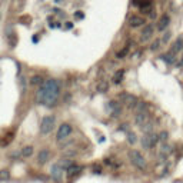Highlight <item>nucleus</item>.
<instances>
[{
  "mask_svg": "<svg viewBox=\"0 0 183 183\" xmlns=\"http://www.w3.org/2000/svg\"><path fill=\"white\" fill-rule=\"evenodd\" d=\"M168 137H169L168 132H160V133H159V142L166 143V142H168Z\"/></svg>",
  "mask_w": 183,
  "mask_h": 183,
  "instance_id": "29",
  "label": "nucleus"
},
{
  "mask_svg": "<svg viewBox=\"0 0 183 183\" xmlns=\"http://www.w3.org/2000/svg\"><path fill=\"white\" fill-rule=\"evenodd\" d=\"M19 83H20V90H22V93H24V90H26V82H24V79H20L19 80Z\"/></svg>",
  "mask_w": 183,
  "mask_h": 183,
  "instance_id": "32",
  "label": "nucleus"
},
{
  "mask_svg": "<svg viewBox=\"0 0 183 183\" xmlns=\"http://www.w3.org/2000/svg\"><path fill=\"white\" fill-rule=\"evenodd\" d=\"M30 85L32 86H40V85H43V77H41L40 75H34L30 77Z\"/></svg>",
  "mask_w": 183,
  "mask_h": 183,
  "instance_id": "20",
  "label": "nucleus"
},
{
  "mask_svg": "<svg viewBox=\"0 0 183 183\" xmlns=\"http://www.w3.org/2000/svg\"><path fill=\"white\" fill-rule=\"evenodd\" d=\"M147 109H149V105L146 102H137L136 106L133 107V110H135V113H142V112H147Z\"/></svg>",
  "mask_w": 183,
  "mask_h": 183,
  "instance_id": "17",
  "label": "nucleus"
},
{
  "mask_svg": "<svg viewBox=\"0 0 183 183\" xmlns=\"http://www.w3.org/2000/svg\"><path fill=\"white\" fill-rule=\"evenodd\" d=\"M73 27V23L72 22H66V29H72Z\"/></svg>",
  "mask_w": 183,
  "mask_h": 183,
  "instance_id": "35",
  "label": "nucleus"
},
{
  "mask_svg": "<svg viewBox=\"0 0 183 183\" xmlns=\"http://www.w3.org/2000/svg\"><path fill=\"white\" fill-rule=\"evenodd\" d=\"M120 102L123 103V105H126L129 109H133L136 106V103H137V97L135 96V94H130V93H122L119 96Z\"/></svg>",
  "mask_w": 183,
  "mask_h": 183,
  "instance_id": "7",
  "label": "nucleus"
},
{
  "mask_svg": "<svg viewBox=\"0 0 183 183\" xmlns=\"http://www.w3.org/2000/svg\"><path fill=\"white\" fill-rule=\"evenodd\" d=\"M150 120V115L149 112H142V113H136V117H135V123L136 126L142 127L145 123H147Z\"/></svg>",
  "mask_w": 183,
  "mask_h": 183,
  "instance_id": "11",
  "label": "nucleus"
},
{
  "mask_svg": "<svg viewBox=\"0 0 183 183\" xmlns=\"http://www.w3.org/2000/svg\"><path fill=\"white\" fill-rule=\"evenodd\" d=\"M176 57H177V53L172 52V50H169L168 53H164V54H162V59H163V60H164V62H166L168 64L175 63Z\"/></svg>",
  "mask_w": 183,
  "mask_h": 183,
  "instance_id": "15",
  "label": "nucleus"
},
{
  "mask_svg": "<svg viewBox=\"0 0 183 183\" xmlns=\"http://www.w3.org/2000/svg\"><path fill=\"white\" fill-rule=\"evenodd\" d=\"M170 36H172V33H170V32H166V33L163 34V37L160 39V40H162V45H166V43L169 41V39H170Z\"/></svg>",
  "mask_w": 183,
  "mask_h": 183,
  "instance_id": "30",
  "label": "nucleus"
},
{
  "mask_svg": "<svg viewBox=\"0 0 183 183\" xmlns=\"http://www.w3.org/2000/svg\"><path fill=\"white\" fill-rule=\"evenodd\" d=\"M129 159H130V163L133 164L135 168H137L139 170H146L147 162H146L145 156H143L140 152H137V150H130V152H129Z\"/></svg>",
  "mask_w": 183,
  "mask_h": 183,
  "instance_id": "2",
  "label": "nucleus"
},
{
  "mask_svg": "<svg viewBox=\"0 0 183 183\" xmlns=\"http://www.w3.org/2000/svg\"><path fill=\"white\" fill-rule=\"evenodd\" d=\"M9 177H10V172H9L7 169L0 170V180H7Z\"/></svg>",
  "mask_w": 183,
  "mask_h": 183,
  "instance_id": "27",
  "label": "nucleus"
},
{
  "mask_svg": "<svg viewBox=\"0 0 183 183\" xmlns=\"http://www.w3.org/2000/svg\"><path fill=\"white\" fill-rule=\"evenodd\" d=\"M129 50H130V47H129V46H124L122 50H119V52L116 53V59H124V57L127 56Z\"/></svg>",
  "mask_w": 183,
  "mask_h": 183,
  "instance_id": "23",
  "label": "nucleus"
},
{
  "mask_svg": "<svg viewBox=\"0 0 183 183\" xmlns=\"http://www.w3.org/2000/svg\"><path fill=\"white\" fill-rule=\"evenodd\" d=\"M152 7H153V3H152V0H143L142 4L139 6V10L142 11V13H150L152 11Z\"/></svg>",
  "mask_w": 183,
  "mask_h": 183,
  "instance_id": "14",
  "label": "nucleus"
},
{
  "mask_svg": "<svg viewBox=\"0 0 183 183\" xmlns=\"http://www.w3.org/2000/svg\"><path fill=\"white\" fill-rule=\"evenodd\" d=\"M127 24L132 27V29H137V27H142L146 24V19L143 16L139 15H132L129 19H127Z\"/></svg>",
  "mask_w": 183,
  "mask_h": 183,
  "instance_id": "8",
  "label": "nucleus"
},
{
  "mask_svg": "<svg viewBox=\"0 0 183 183\" xmlns=\"http://www.w3.org/2000/svg\"><path fill=\"white\" fill-rule=\"evenodd\" d=\"M50 176H52V179L56 183H60L62 182V177H63V168L59 163H54L50 168Z\"/></svg>",
  "mask_w": 183,
  "mask_h": 183,
  "instance_id": "9",
  "label": "nucleus"
},
{
  "mask_svg": "<svg viewBox=\"0 0 183 183\" xmlns=\"http://www.w3.org/2000/svg\"><path fill=\"white\" fill-rule=\"evenodd\" d=\"M123 76H124V69H120V70H117L115 73V76H113V83H115V85H119L120 82H122V80H123Z\"/></svg>",
  "mask_w": 183,
  "mask_h": 183,
  "instance_id": "18",
  "label": "nucleus"
},
{
  "mask_svg": "<svg viewBox=\"0 0 183 183\" xmlns=\"http://www.w3.org/2000/svg\"><path fill=\"white\" fill-rule=\"evenodd\" d=\"M82 166H77V164H72L70 168H68V177L72 179L75 175H79V173L82 172Z\"/></svg>",
  "mask_w": 183,
  "mask_h": 183,
  "instance_id": "16",
  "label": "nucleus"
},
{
  "mask_svg": "<svg viewBox=\"0 0 183 183\" xmlns=\"http://www.w3.org/2000/svg\"><path fill=\"white\" fill-rule=\"evenodd\" d=\"M54 127V116H45L40 122V126H39V130H40L41 135H49L50 132L53 130Z\"/></svg>",
  "mask_w": 183,
  "mask_h": 183,
  "instance_id": "3",
  "label": "nucleus"
},
{
  "mask_svg": "<svg viewBox=\"0 0 183 183\" xmlns=\"http://www.w3.org/2000/svg\"><path fill=\"white\" fill-rule=\"evenodd\" d=\"M50 159V150L49 149H41L40 152H39V155H37V163L39 164H45L46 162Z\"/></svg>",
  "mask_w": 183,
  "mask_h": 183,
  "instance_id": "13",
  "label": "nucleus"
},
{
  "mask_svg": "<svg viewBox=\"0 0 183 183\" xmlns=\"http://www.w3.org/2000/svg\"><path fill=\"white\" fill-rule=\"evenodd\" d=\"M75 17H76V19H80V20H82L83 17H85V13H83L82 10H77V11H75Z\"/></svg>",
  "mask_w": 183,
  "mask_h": 183,
  "instance_id": "33",
  "label": "nucleus"
},
{
  "mask_svg": "<svg viewBox=\"0 0 183 183\" xmlns=\"http://www.w3.org/2000/svg\"><path fill=\"white\" fill-rule=\"evenodd\" d=\"M169 24H170V16L163 15V16H160V19H159V22H157L156 30L157 32H163V30H166V27H168Z\"/></svg>",
  "mask_w": 183,
  "mask_h": 183,
  "instance_id": "12",
  "label": "nucleus"
},
{
  "mask_svg": "<svg viewBox=\"0 0 183 183\" xmlns=\"http://www.w3.org/2000/svg\"><path fill=\"white\" fill-rule=\"evenodd\" d=\"M153 127H155V126H153V122H152V119H150L149 122L143 124V126L140 127V129H142V132L146 135V133H150V132H153Z\"/></svg>",
  "mask_w": 183,
  "mask_h": 183,
  "instance_id": "22",
  "label": "nucleus"
},
{
  "mask_svg": "<svg viewBox=\"0 0 183 183\" xmlns=\"http://www.w3.org/2000/svg\"><path fill=\"white\" fill-rule=\"evenodd\" d=\"M142 2H143V0H133V2H132V4H133V6H137V7H139V6L142 4Z\"/></svg>",
  "mask_w": 183,
  "mask_h": 183,
  "instance_id": "34",
  "label": "nucleus"
},
{
  "mask_svg": "<svg viewBox=\"0 0 183 183\" xmlns=\"http://www.w3.org/2000/svg\"><path fill=\"white\" fill-rule=\"evenodd\" d=\"M127 142L132 143V145L136 143V135H135V133H130V132L127 133Z\"/></svg>",
  "mask_w": 183,
  "mask_h": 183,
  "instance_id": "31",
  "label": "nucleus"
},
{
  "mask_svg": "<svg viewBox=\"0 0 183 183\" xmlns=\"http://www.w3.org/2000/svg\"><path fill=\"white\" fill-rule=\"evenodd\" d=\"M157 143H159V135H156L155 132L146 133V135L142 137V146H143V149L150 150L152 147H155Z\"/></svg>",
  "mask_w": 183,
  "mask_h": 183,
  "instance_id": "4",
  "label": "nucleus"
},
{
  "mask_svg": "<svg viewBox=\"0 0 183 183\" xmlns=\"http://www.w3.org/2000/svg\"><path fill=\"white\" fill-rule=\"evenodd\" d=\"M72 132H73V127H72L70 123H62V124H60L59 130H57V135H56L57 143L64 142V140H66V139L72 135Z\"/></svg>",
  "mask_w": 183,
  "mask_h": 183,
  "instance_id": "5",
  "label": "nucleus"
},
{
  "mask_svg": "<svg viewBox=\"0 0 183 183\" xmlns=\"http://www.w3.org/2000/svg\"><path fill=\"white\" fill-rule=\"evenodd\" d=\"M159 153L164 155V156H169V155L172 153V147H170L169 145H166V143H164V145L162 146V149H160V152H159Z\"/></svg>",
  "mask_w": 183,
  "mask_h": 183,
  "instance_id": "25",
  "label": "nucleus"
},
{
  "mask_svg": "<svg viewBox=\"0 0 183 183\" xmlns=\"http://www.w3.org/2000/svg\"><path fill=\"white\" fill-rule=\"evenodd\" d=\"M59 164H60V166H62L63 169H68V168H70L72 164H73V159H72V157H66V156H64L63 159L60 160Z\"/></svg>",
  "mask_w": 183,
  "mask_h": 183,
  "instance_id": "21",
  "label": "nucleus"
},
{
  "mask_svg": "<svg viewBox=\"0 0 183 183\" xmlns=\"http://www.w3.org/2000/svg\"><path fill=\"white\" fill-rule=\"evenodd\" d=\"M172 52H175V53H179L180 50H183V39L182 37H179L177 40L173 43V46H172V49H170Z\"/></svg>",
  "mask_w": 183,
  "mask_h": 183,
  "instance_id": "19",
  "label": "nucleus"
},
{
  "mask_svg": "<svg viewBox=\"0 0 183 183\" xmlns=\"http://www.w3.org/2000/svg\"><path fill=\"white\" fill-rule=\"evenodd\" d=\"M60 96V83L56 79H49L43 85H40L39 90L34 94V100L37 105H45V106H54L59 100Z\"/></svg>",
  "mask_w": 183,
  "mask_h": 183,
  "instance_id": "1",
  "label": "nucleus"
},
{
  "mask_svg": "<svg viewBox=\"0 0 183 183\" xmlns=\"http://www.w3.org/2000/svg\"><path fill=\"white\" fill-rule=\"evenodd\" d=\"M120 130H127V124H122V127H120Z\"/></svg>",
  "mask_w": 183,
  "mask_h": 183,
  "instance_id": "37",
  "label": "nucleus"
},
{
  "mask_svg": "<svg viewBox=\"0 0 183 183\" xmlns=\"http://www.w3.org/2000/svg\"><path fill=\"white\" fill-rule=\"evenodd\" d=\"M53 13H56V15H60V11H62V10H60V9H53Z\"/></svg>",
  "mask_w": 183,
  "mask_h": 183,
  "instance_id": "36",
  "label": "nucleus"
},
{
  "mask_svg": "<svg viewBox=\"0 0 183 183\" xmlns=\"http://www.w3.org/2000/svg\"><path fill=\"white\" fill-rule=\"evenodd\" d=\"M106 109H107L109 115L112 116V117H119V116L122 115V106H120L119 102H116V100L107 102V106H106Z\"/></svg>",
  "mask_w": 183,
  "mask_h": 183,
  "instance_id": "6",
  "label": "nucleus"
},
{
  "mask_svg": "<svg viewBox=\"0 0 183 183\" xmlns=\"http://www.w3.org/2000/svg\"><path fill=\"white\" fill-rule=\"evenodd\" d=\"M162 45V40L160 39H156V40L152 43V46H150V50H153V52H156V50H159V47H160Z\"/></svg>",
  "mask_w": 183,
  "mask_h": 183,
  "instance_id": "28",
  "label": "nucleus"
},
{
  "mask_svg": "<svg viewBox=\"0 0 183 183\" xmlns=\"http://www.w3.org/2000/svg\"><path fill=\"white\" fill-rule=\"evenodd\" d=\"M54 2H56V3H62V2H63V0H54Z\"/></svg>",
  "mask_w": 183,
  "mask_h": 183,
  "instance_id": "38",
  "label": "nucleus"
},
{
  "mask_svg": "<svg viewBox=\"0 0 183 183\" xmlns=\"http://www.w3.org/2000/svg\"><path fill=\"white\" fill-rule=\"evenodd\" d=\"M33 155V147L32 146H24L22 149V156L23 157H30Z\"/></svg>",
  "mask_w": 183,
  "mask_h": 183,
  "instance_id": "24",
  "label": "nucleus"
},
{
  "mask_svg": "<svg viewBox=\"0 0 183 183\" xmlns=\"http://www.w3.org/2000/svg\"><path fill=\"white\" fill-rule=\"evenodd\" d=\"M109 87V83L107 82H100L99 85H97V92H100V93H105L106 90H107Z\"/></svg>",
  "mask_w": 183,
  "mask_h": 183,
  "instance_id": "26",
  "label": "nucleus"
},
{
  "mask_svg": "<svg viewBox=\"0 0 183 183\" xmlns=\"http://www.w3.org/2000/svg\"><path fill=\"white\" fill-rule=\"evenodd\" d=\"M155 34V27L153 24H147L146 23L145 26H143V30H142V33H140V41H147L149 39H152V36Z\"/></svg>",
  "mask_w": 183,
  "mask_h": 183,
  "instance_id": "10",
  "label": "nucleus"
}]
</instances>
